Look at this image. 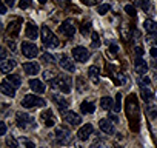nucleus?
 Listing matches in <instances>:
<instances>
[{
    "label": "nucleus",
    "instance_id": "obj_1",
    "mask_svg": "<svg viewBox=\"0 0 157 148\" xmlns=\"http://www.w3.org/2000/svg\"><path fill=\"white\" fill-rule=\"evenodd\" d=\"M40 36H42V42H43L45 46H48V48H56V46H59V39L56 37V34H54L48 26H42Z\"/></svg>",
    "mask_w": 157,
    "mask_h": 148
},
{
    "label": "nucleus",
    "instance_id": "obj_2",
    "mask_svg": "<svg viewBox=\"0 0 157 148\" xmlns=\"http://www.w3.org/2000/svg\"><path fill=\"white\" fill-rule=\"evenodd\" d=\"M16 123H17V127L22 128V130H29V128H34V127H36L34 119H33L28 113H25V111H20V113L16 114Z\"/></svg>",
    "mask_w": 157,
    "mask_h": 148
},
{
    "label": "nucleus",
    "instance_id": "obj_3",
    "mask_svg": "<svg viewBox=\"0 0 157 148\" xmlns=\"http://www.w3.org/2000/svg\"><path fill=\"white\" fill-rule=\"evenodd\" d=\"M46 102L42 97H37V94H26L22 99V107L23 108H34V107H45Z\"/></svg>",
    "mask_w": 157,
    "mask_h": 148
},
{
    "label": "nucleus",
    "instance_id": "obj_4",
    "mask_svg": "<svg viewBox=\"0 0 157 148\" xmlns=\"http://www.w3.org/2000/svg\"><path fill=\"white\" fill-rule=\"evenodd\" d=\"M51 85L57 90H60V93L63 94H69L71 93V80L68 77H57L51 82Z\"/></svg>",
    "mask_w": 157,
    "mask_h": 148
},
{
    "label": "nucleus",
    "instance_id": "obj_5",
    "mask_svg": "<svg viewBox=\"0 0 157 148\" xmlns=\"http://www.w3.org/2000/svg\"><path fill=\"white\" fill-rule=\"evenodd\" d=\"M56 139H57L59 143L68 145V143H71V140H72V134H71V131H69L66 127H59V128L56 130Z\"/></svg>",
    "mask_w": 157,
    "mask_h": 148
},
{
    "label": "nucleus",
    "instance_id": "obj_6",
    "mask_svg": "<svg viewBox=\"0 0 157 148\" xmlns=\"http://www.w3.org/2000/svg\"><path fill=\"white\" fill-rule=\"evenodd\" d=\"M59 31H60V34L65 36V37H74V34H75V23H74V20H72V19H66V20L60 25Z\"/></svg>",
    "mask_w": 157,
    "mask_h": 148
},
{
    "label": "nucleus",
    "instance_id": "obj_7",
    "mask_svg": "<svg viewBox=\"0 0 157 148\" xmlns=\"http://www.w3.org/2000/svg\"><path fill=\"white\" fill-rule=\"evenodd\" d=\"M22 54L28 59H33L39 54V48H37V45H34L31 42H23L22 43Z\"/></svg>",
    "mask_w": 157,
    "mask_h": 148
},
{
    "label": "nucleus",
    "instance_id": "obj_8",
    "mask_svg": "<svg viewBox=\"0 0 157 148\" xmlns=\"http://www.w3.org/2000/svg\"><path fill=\"white\" fill-rule=\"evenodd\" d=\"M72 57L77 62H86L90 59V51L85 46H75L72 49Z\"/></svg>",
    "mask_w": 157,
    "mask_h": 148
},
{
    "label": "nucleus",
    "instance_id": "obj_9",
    "mask_svg": "<svg viewBox=\"0 0 157 148\" xmlns=\"http://www.w3.org/2000/svg\"><path fill=\"white\" fill-rule=\"evenodd\" d=\"M63 120L66 123L72 125V127H78L82 123V117L78 116L77 113H74V111H65L63 113Z\"/></svg>",
    "mask_w": 157,
    "mask_h": 148
},
{
    "label": "nucleus",
    "instance_id": "obj_10",
    "mask_svg": "<svg viewBox=\"0 0 157 148\" xmlns=\"http://www.w3.org/2000/svg\"><path fill=\"white\" fill-rule=\"evenodd\" d=\"M59 63H60V66H62L63 69H66L68 72H74V71H75L74 62H72L66 54H62V56H60V62H59Z\"/></svg>",
    "mask_w": 157,
    "mask_h": 148
},
{
    "label": "nucleus",
    "instance_id": "obj_11",
    "mask_svg": "<svg viewBox=\"0 0 157 148\" xmlns=\"http://www.w3.org/2000/svg\"><path fill=\"white\" fill-rule=\"evenodd\" d=\"M0 90H2V93H3L5 96H8V97H14V96H16V87L11 85L6 79L2 80V84H0Z\"/></svg>",
    "mask_w": 157,
    "mask_h": 148
},
{
    "label": "nucleus",
    "instance_id": "obj_12",
    "mask_svg": "<svg viewBox=\"0 0 157 148\" xmlns=\"http://www.w3.org/2000/svg\"><path fill=\"white\" fill-rule=\"evenodd\" d=\"M40 122L46 127H54L56 125V117H54L52 111H43L40 114Z\"/></svg>",
    "mask_w": 157,
    "mask_h": 148
},
{
    "label": "nucleus",
    "instance_id": "obj_13",
    "mask_svg": "<svg viewBox=\"0 0 157 148\" xmlns=\"http://www.w3.org/2000/svg\"><path fill=\"white\" fill-rule=\"evenodd\" d=\"M93 131H94V128H93V125L91 123H86V125H83L80 130H78V133H77V137L80 139V140H86L91 134H93Z\"/></svg>",
    "mask_w": 157,
    "mask_h": 148
},
{
    "label": "nucleus",
    "instance_id": "obj_14",
    "mask_svg": "<svg viewBox=\"0 0 157 148\" xmlns=\"http://www.w3.org/2000/svg\"><path fill=\"white\" fill-rule=\"evenodd\" d=\"M99 128H100L103 133H106V134H114V133H116L114 125L111 123L109 119H100V120H99Z\"/></svg>",
    "mask_w": 157,
    "mask_h": 148
},
{
    "label": "nucleus",
    "instance_id": "obj_15",
    "mask_svg": "<svg viewBox=\"0 0 157 148\" xmlns=\"http://www.w3.org/2000/svg\"><path fill=\"white\" fill-rule=\"evenodd\" d=\"M23 69H25V72L28 74V76H34V74H39L40 65L37 62H26L23 65Z\"/></svg>",
    "mask_w": 157,
    "mask_h": 148
},
{
    "label": "nucleus",
    "instance_id": "obj_16",
    "mask_svg": "<svg viewBox=\"0 0 157 148\" xmlns=\"http://www.w3.org/2000/svg\"><path fill=\"white\" fill-rule=\"evenodd\" d=\"M29 87H31V90H33L36 94H43V93L46 91V87H45L39 79H31V80H29Z\"/></svg>",
    "mask_w": 157,
    "mask_h": 148
},
{
    "label": "nucleus",
    "instance_id": "obj_17",
    "mask_svg": "<svg viewBox=\"0 0 157 148\" xmlns=\"http://www.w3.org/2000/svg\"><path fill=\"white\" fill-rule=\"evenodd\" d=\"M17 62L14 59H6V60H2V63H0V69H2V72H11L14 68H16Z\"/></svg>",
    "mask_w": 157,
    "mask_h": 148
},
{
    "label": "nucleus",
    "instance_id": "obj_18",
    "mask_svg": "<svg viewBox=\"0 0 157 148\" xmlns=\"http://www.w3.org/2000/svg\"><path fill=\"white\" fill-rule=\"evenodd\" d=\"M52 100H54V103L57 105V108L60 110V113H62V111L65 113V111L68 110V105H69V103H68V100H66V99H63L62 96L52 94Z\"/></svg>",
    "mask_w": 157,
    "mask_h": 148
},
{
    "label": "nucleus",
    "instance_id": "obj_19",
    "mask_svg": "<svg viewBox=\"0 0 157 148\" xmlns=\"http://www.w3.org/2000/svg\"><path fill=\"white\" fill-rule=\"evenodd\" d=\"M25 34H26L28 39L34 40V39H37V36H39V29H37V26H36L34 23H26V26H25Z\"/></svg>",
    "mask_w": 157,
    "mask_h": 148
},
{
    "label": "nucleus",
    "instance_id": "obj_20",
    "mask_svg": "<svg viewBox=\"0 0 157 148\" xmlns=\"http://www.w3.org/2000/svg\"><path fill=\"white\" fill-rule=\"evenodd\" d=\"M134 69H136V72H139V74H145V72L148 71V63H146L142 57H137L136 62H134Z\"/></svg>",
    "mask_w": 157,
    "mask_h": 148
},
{
    "label": "nucleus",
    "instance_id": "obj_21",
    "mask_svg": "<svg viewBox=\"0 0 157 148\" xmlns=\"http://www.w3.org/2000/svg\"><path fill=\"white\" fill-rule=\"evenodd\" d=\"M99 74H100V71H99V68L97 66H90L88 68V77L91 79V82L94 84V85H97L99 84V80H100V76H99Z\"/></svg>",
    "mask_w": 157,
    "mask_h": 148
},
{
    "label": "nucleus",
    "instance_id": "obj_22",
    "mask_svg": "<svg viewBox=\"0 0 157 148\" xmlns=\"http://www.w3.org/2000/svg\"><path fill=\"white\" fill-rule=\"evenodd\" d=\"M80 111H82L83 114H93V113L96 111V103H94L93 100H85V102H82V105H80Z\"/></svg>",
    "mask_w": 157,
    "mask_h": 148
},
{
    "label": "nucleus",
    "instance_id": "obj_23",
    "mask_svg": "<svg viewBox=\"0 0 157 148\" xmlns=\"http://www.w3.org/2000/svg\"><path fill=\"white\" fill-rule=\"evenodd\" d=\"M100 108L102 110H114V107H113V99L111 97H108V96H105V97H102L100 99Z\"/></svg>",
    "mask_w": 157,
    "mask_h": 148
},
{
    "label": "nucleus",
    "instance_id": "obj_24",
    "mask_svg": "<svg viewBox=\"0 0 157 148\" xmlns=\"http://www.w3.org/2000/svg\"><path fill=\"white\" fill-rule=\"evenodd\" d=\"M143 26H145V29H146L149 34L157 33V22H154V20H145Z\"/></svg>",
    "mask_w": 157,
    "mask_h": 148
},
{
    "label": "nucleus",
    "instance_id": "obj_25",
    "mask_svg": "<svg viewBox=\"0 0 157 148\" xmlns=\"http://www.w3.org/2000/svg\"><path fill=\"white\" fill-rule=\"evenodd\" d=\"M140 93H142V97H143L146 102H149V100L154 97V96H152V91H151L146 85H142V87H140Z\"/></svg>",
    "mask_w": 157,
    "mask_h": 148
},
{
    "label": "nucleus",
    "instance_id": "obj_26",
    "mask_svg": "<svg viewBox=\"0 0 157 148\" xmlns=\"http://www.w3.org/2000/svg\"><path fill=\"white\" fill-rule=\"evenodd\" d=\"M6 80H8L11 85H14V87H20V84H22V79L17 76V74H8Z\"/></svg>",
    "mask_w": 157,
    "mask_h": 148
},
{
    "label": "nucleus",
    "instance_id": "obj_27",
    "mask_svg": "<svg viewBox=\"0 0 157 148\" xmlns=\"http://www.w3.org/2000/svg\"><path fill=\"white\" fill-rule=\"evenodd\" d=\"M54 79H57V77H56V72H54V71H49V69L43 71V80H46V82H52Z\"/></svg>",
    "mask_w": 157,
    "mask_h": 148
},
{
    "label": "nucleus",
    "instance_id": "obj_28",
    "mask_svg": "<svg viewBox=\"0 0 157 148\" xmlns=\"http://www.w3.org/2000/svg\"><path fill=\"white\" fill-rule=\"evenodd\" d=\"M80 33H82L83 36H88V34L91 33V23H90V22H83L82 26H80Z\"/></svg>",
    "mask_w": 157,
    "mask_h": 148
},
{
    "label": "nucleus",
    "instance_id": "obj_29",
    "mask_svg": "<svg viewBox=\"0 0 157 148\" xmlns=\"http://www.w3.org/2000/svg\"><path fill=\"white\" fill-rule=\"evenodd\" d=\"M122 110V93H117L116 96V105H114V111L119 113Z\"/></svg>",
    "mask_w": 157,
    "mask_h": 148
},
{
    "label": "nucleus",
    "instance_id": "obj_30",
    "mask_svg": "<svg viewBox=\"0 0 157 148\" xmlns=\"http://www.w3.org/2000/svg\"><path fill=\"white\" fill-rule=\"evenodd\" d=\"M137 5L143 10V11H148L151 8V3H149V0H137Z\"/></svg>",
    "mask_w": 157,
    "mask_h": 148
},
{
    "label": "nucleus",
    "instance_id": "obj_31",
    "mask_svg": "<svg viewBox=\"0 0 157 148\" xmlns=\"http://www.w3.org/2000/svg\"><path fill=\"white\" fill-rule=\"evenodd\" d=\"M42 60L46 62V63H54L56 62V57L52 54H49V53H45V54H42Z\"/></svg>",
    "mask_w": 157,
    "mask_h": 148
},
{
    "label": "nucleus",
    "instance_id": "obj_32",
    "mask_svg": "<svg viewBox=\"0 0 157 148\" xmlns=\"http://www.w3.org/2000/svg\"><path fill=\"white\" fill-rule=\"evenodd\" d=\"M109 8H111V6H109L108 3H105V5H100V6L97 8V13H99L100 16H105V14L109 11Z\"/></svg>",
    "mask_w": 157,
    "mask_h": 148
},
{
    "label": "nucleus",
    "instance_id": "obj_33",
    "mask_svg": "<svg viewBox=\"0 0 157 148\" xmlns=\"http://www.w3.org/2000/svg\"><path fill=\"white\" fill-rule=\"evenodd\" d=\"M6 145L10 148H17L19 146V142L14 139V137H6Z\"/></svg>",
    "mask_w": 157,
    "mask_h": 148
},
{
    "label": "nucleus",
    "instance_id": "obj_34",
    "mask_svg": "<svg viewBox=\"0 0 157 148\" xmlns=\"http://www.w3.org/2000/svg\"><path fill=\"white\" fill-rule=\"evenodd\" d=\"M125 11L131 16V17H136V8L132 5H125Z\"/></svg>",
    "mask_w": 157,
    "mask_h": 148
},
{
    "label": "nucleus",
    "instance_id": "obj_35",
    "mask_svg": "<svg viewBox=\"0 0 157 148\" xmlns=\"http://www.w3.org/2000/svg\"><path fill=\"white\" fill-rule=\"evenodd\" d=\"M93 46L94 48H97V46H100V39H99V34L97 33H93Z\"/></svg>",
    "mask_w": 157,
    "mask_h": 148
},
{
    "label": "nucleus",
    "instance_id": "obj_36",
    "mask_svg": "<svg viewBox=\"0 0 157 148\" xmlns=\"http://www.w3.org/2000/svg\"><path fill=\"white\" fill-rule=\"evenodd\" d=\"M122 36H123L126 40L129 39V26H128V25H123V26H122Z\"/></svg>",
    "mask_w": 157,
    "mask_h": 148
},
{
    "label": "nucleus",
    "instance_id": "obj_37",
    "mask_svg": "<svg viewBox=\"0 0 157 148\" xmlns=\"http://www.w3.org/2000/svg\"><path fill=\"white\" fill-rule=\"evenodd\" d=\"M103 146H105V142L103 140H96V142L91 143L90 148H103Z\"/></svg>",
    "mask_w": 157,
    "mask_h": 148
},
{
    "label": "nucleus",
    "instance_id": "obj_38",
    "mask_svg": "<svg viewBox=\"0 0 157 148\" xmlns=\"http://www.w3.org/2000/svg\"><path fill=\"white\" fill-rule=\"evenodd\" d=\"M29 5H31V0H22L19 6H20L22 10H26V8H29Z\"/></svg>",
    "mask_w": 157,
    "mask_h": 148
},
{
    "label": "nucleus",
    "instance_id": "obj_39",
    "mask_svg": "<svg viewBox=\"0 0 157 148\" xmlns=\"http://www.w3.org/2000/svg\"><path fill=\"white\" fill-rule=\"evenodd\" d=\"M109 53H113V56H116V54L119 53V46H117L116 43H113V45H109Z\"/></svg>",
    "mask_w": 157,
    "mask_h": 148
},
{
    "label": "nucleus",
    "instance_id": "obj_40",
    "mask_svg": "<svg viewBox=\"0 0 157 148\" xmlns=\"http://www.w3.org/2000/svg\"><path fill=\"white\" fill-rule=\"evenodd\" d=\"M0 134H2V136L6 134V123L5 122H0Z\"/></svg>",
    "mask_w": 157,
    "mask_h": 148
},
{
    "label": "nucleus",
    "instance_id": "obj_41",
    "mask_svg": "<svg viewBox=\"0 0 157 148\" xmlns=\"http://www.w3.org/2000/svg\"><path fill=\"white\" fill-rule=\"evenodd\" d=\"M83 3L88 5V6H93V5H97L99 0H83Z\"/></svg>",
    "mask_w": 157,
    "mask_h": 148
},
{
    "label": "nucleus",
    "instance_id": "obj_42",
    "mask_svg": "<svg viewBox=\"0 0 157 148\" xmlns=\"http://www.w3.org/2000/svg\"><path fill=\"white\" fill-rule=\"evenodd\" d=\"M148 110H149V116H151V117H155V116H157V110H155V107H149Z\"/></svg>",
    "mask_w": 157,
    "mask_h": 148
},
{
    "label": "nucleus",
    "instance_id": "obj_43",
    "mask_svg": "<svg viewBox=\"0 0 157 148\" xmlns=\"http://www.w3.org/2000/svg\"><path fill=\"white\" fill-rule=\"evenodd\" d=\"M108 119H109V120H113L114 123H117V122H119V119H117V116H114V114H111V113L108 114Z\"/></svg>",
    "mask_w": 157,
    "mask_h": 148
},
{
    "label": "nucleus",
    "instance_id": "obj_44",
    "mask_svg": "<svg viewBox=\"0 0 157 148\" xmlns=\"http://www.w3.org/2000/svg\"><path fill=\"white\" fill-rule=\"evenodd\" d=\"M3 3H5L6 6H14V3H16V0H3Z\"/></svg>",
    "mask_w": 157,
    "mask_h": 148
},
{
    "label": "nucleus",
    "instance_id": "obj_45",
    "mask_svg": "<svg viewBox=\"0 0 157 148\" xmlns=\"http://www.w3.org/2000/svg\"><path fill=\"white\" fill-rule=\"evenodd\" d=\"M8 46L11 48V51H16V43L13 40H8Z\"/></svg>",
    "mask_w": 157,
    "mask_h": 148
},
{
    "label": "nucleus",
    "instance_id": "obj_46",
    "mask_svg": "<svg viewBox=\"0 0 157 148\" xmlns=\"http://www.w3.org/2000/svg\"><path fill=\"white\" fill-rule=\"evenodd\" d=\"M136 54H137L139 57H142V56H143V49H142L140 46H137V48H136Z\"/></svg>",
    "mask_w": 157,
    "mask_h": 148
},
{
    "label": "nucleus",
    "instance_id": "obj_47",
    "mask_svg": "<svg viewBox=\"0 0 157 148\" xmlns=\"http://www.w3.org/2000/svg\"><path fill=\"white\" fill-rule=\"evenodd\" d=\"M149 54H151L152 57H157V48H151V49H149Z\"/></svg>",
    "mask_w": 157,
    "mask_h": 148
},
{
    "label": "nucleus",
    "instance_id": "obj_48",
    "mask_svg": "<svg viewBox=\"0 0 157 148\" xmlns=\"http://www.w3.org/2000/svg\"><path fill=\"white\" fill-rule=\"evenodd\" d=\"M26 148H36V145H34L31 140H28V139H26Z\"/></svg>",
    "mask_w": 157,
    "mask_h": 148
},
{
    "label": "nucleus",
    "instance_id": "obj_49",
    "mask_svg": "<svg viewBox=\"0 0 157 148\" xmlns=\"http://www.w3.org/2000/svg\"><path fill=\"white\" fill-rule=\"evenodd\" d=\"M0 14H6V5L2 3V8H0Z\"/></svg>",
    "mask_w": 157,
    "mask_h": 148
},
{
    "label": "nucleus",
    "instance_id": "obj_50",
    "mask_svg": "<svg viewBox=\"0 0 157 148\" xmlns=\"http://www.w3.org/2000/svg\"><path fill=\"white\" fill-rule=\"evenodd\" d=\"M57 3H59V5H62V6H65V5L68 3V0H57Z\"/></svg>",
    "mask_w": 157,
    "mask_h": 148
},
{
    "label": "nucleus",
    "instance_id": "obj_51",
    "mask_svg": "<svg viewBox=\"0 0 157 148\" xmlns=\"http://www.w3.org/2000/svg\"><path fill=\"white\" fill-rule=\"evenodd\" d=\"M2 60H6V49H2Z\"/></svg>",
    "mask_w": 157,
    "mask_h": 148
},
{
    "label": "nucleus",
    "instance_id": "obj_52",
    "mask_svg": "<svg viewBox=\"0 0 157 148\" xmlns=\"http://www.w3.org/2000/svg\"><path fill=\"white\" fill-rule=\"evenodd\" d=\"M39 3H42V5H43V3H46V0H39Z\"/></svg>",
    "mask_w": 157,
    "mask_h": 148
},
{
    "label": "nucleus",
    "instance_id": "obj_53",
    "mask_svg": "<svg viewBox=\"0 0 157 148\" xmlns=\"http://www.w3.org/2000/svg\"><path fill=\"white\" fill-rule=\"evenodd\" d=\"M154 66H155V69H157V60H155V63H154Z\"/></svg>",
    "mask_w": 157,
    "mask_h": 148
},
{
    "label": "nucleus",
    "instance_id": "obj_54",
    "mask_svg": "<svg viewBox=\"0 0 157 148\" xmlns=\"http://www.w3.org/2000/svg\"><path fill=\"white\" fill-rule=\"evenodd\" d=\"M155 43H157V37H155Z\"/></svg>",
    "mask_w": 157,
    "mask_h": 148
},
{
    "label": "nucleus",
    "instance_id": "obj_55",
    "mask_svg": "<svg viewBox=\"0 0 157 148\" xmlns=\"http://www.w3.org/2000/svg\"><path fill=\"white\" fill-rule=\"evenodd\" d=\"M42 148H43V146H42Z\"/></svg>",
    "mask_w": 157,
    "mask_h": 148
}]
</instances>
